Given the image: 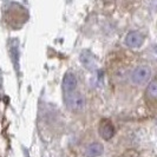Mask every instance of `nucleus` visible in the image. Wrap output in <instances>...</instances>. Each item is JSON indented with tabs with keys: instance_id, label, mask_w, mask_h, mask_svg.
<instances>
[{
	"instance_id": "obj_1",
	"label": "nucleus",
	"mask_w": 157,
	"mask_h": 157,
	"mask_svg": "<svg viewBox=\"0 0 157 157\" xmlns=\"http://www.w3.org/2000/svg\"><path fill=\"white\" fill-rule=\"evenodd\" d=\"M64 103L66 105V108L72 112L80 113L85 110L86 106V99L80 92L77 91H72L64 94Z\"/></svg>"
},
{
	"instance_id": "obj_2",
	"label": "nucleus",
	"mask_w": 157,
	"mask_h": 157,
	"mask_svg": "<svg viewBox=\"0 0 157 157\" xmlns=\"http://www.w3.org/2000/svg\"><path fill=\"white\" fill-rule=\"evenodd\" d=\"M151 77V69L147 65H140L135 67L130 73V80L135 85H144Z\"/></svg>"
},
{
	"instance_id": "obj_3",
	"label": "nucleus",
	"mask_w": 157,
	"mask_h": 157,
	"mask_svg": "<svg viewBox=\"0 0 157 157\" xmlns=\"http://www.w3.org/2000/svg\"><path fill=\"white\" fill-rule=\"evenodd\" d=\"M125 45L131 48H138L144 43V37L141 32L138 31H130L125 37Z\"/></svg>"
},
{
	"instance_id": "obj_4",
	"label": "nucleus",
	"mask_w": 157,
	"mask_h": 157,
	"mask_svg": "<svg viewBox=\"0 0 157 157\" xmlns=\"http://www.w3.org/2000/svg\"><path fill=\"white\" fill-rule=\"evenodd\" d=\"M77 77L73 72H66L63 77V82H62V87H63L64 94H67V92H72V91H76L77 89Z\"/></svg>"
},
{
	"instance_id": "obj_5",
	"label": "nucleus",
	"mask_w": 157,
	"mask_h": 157,
	"mask_svg": "<svg viewBox=\"0 0 157 157\" xmlns=\"http://www.w3.org/2000/svg\"><path fill=\"white\" fill-rule=\"evenodd\" d=\"M98 131H99V136L102 137L103 140L109 141L115 135V126L109 119H103L102 122L99 123Z\"/></svg>"
},
{
	"instance_id": "obj_6",
	"label": "nucleus",
	"mask_w": 157,
	"mask_h": 157,
	"mask_svg": "<svg viewBox=\"0 0 157 157\" xmlns=\"http://www.w3.org/2000/svg\"><path fill=\"white\" fill-rule=\"evenodd\" d=\"M8 51H10V57L12 59V63L14 65L17 71H19V40L11 39L8 41Z\"/></svg>"
},
{
	"instance_id": "obj_7",
	"label": "nucleus",
	"mask_w": 157,
	"mask_h": 157,
	"mask_svg": "<svg viewBox=\"0 0 157 157\" xmlns=\"http://www.w3.org/2000/svg\"><path fill=\"white\" fill-rule=\"evenodd\" d=\"M79 60L86 70L94 71L96 69V60H94V56L90 51H87V50L82 51V53L79 56Z\"/></svg>"
},
{
	"instance_id": "obj_8",
	"label": "nucleus",
	"mask_w": 157,
	"mask_h": 157,
	"mask_svg": "<svg viewBox=\"0 0 157 157\" xmlns=\"http://www.w3.org/2000/svg\"><path fill=\"white\" fill-rule=\"evenodd\" d=\"M103 154V145L98 142L90 143L85 149V155L87 157H99Z\"/></svg>"
},
{
	"instance_id": "obj_9",
	"label": "nucleus",
	"mask_w": 157,
	"mask_h": 157,
	"mask_svg": "<svg viewBox=\"0 0 157 157\" xmlns=\"http://www.w3.org/2000/svg\"><path fill=\"white\" fill-rule=\"evenodd\" d=\"M147 96L151 99H157V80L150 82L147 87Z\"/></svg>"
}]
</instances>
